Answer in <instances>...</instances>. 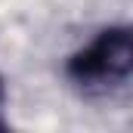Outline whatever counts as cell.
<instances>
[{"label":"cell","instance_id":"cell-1","mask_svg":"<svg viewBox=\"0 0 133 133\" xmlns=\"http://www.w3.org/2000/svg\"><path fill=\"white\" fill-rule=\"evenodd\" d=\"M133 71V40L130 28H108L90 46L71 56L68 74L71 81L87 93H108L115 87H124Z\"/></svg>","mask_w":133,"mask_h":133}]
</instances>
